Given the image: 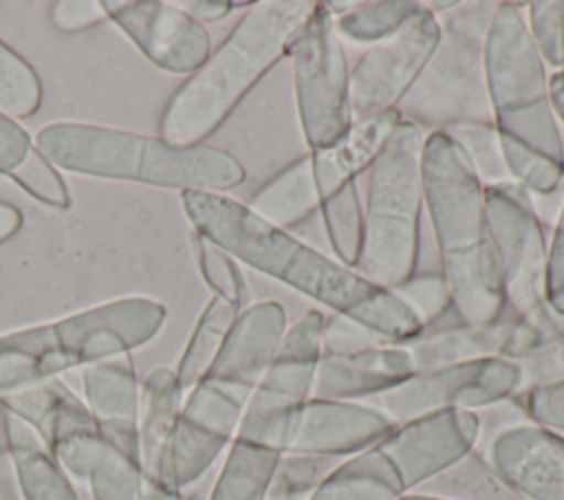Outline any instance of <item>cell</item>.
<instances>
[{
  "label": "cell",
  "instance_id": "obj_1",
  "mask_svg": "<svg viewBox=\"0 0 564 500\" xmlns=\"http://www.w3.org/2000/svg\"><path fill=\"white\" fill-rule=\"evenodd\" d=\"M181 205L194 233L284 286L348 317L390 344H405L421 330V319L403 297L366 280L295 233L273 227L227 194L183 192Z\"/></svg>",
  "mask_w": 564,
  "mask_h": 500
},
{
  "label": "cell",
  "instance_id": "obj_2",
  "mask_svg": "<svg viewBox=\"0 0 564 500\" xmlns=\"http://www.w3.org/2000/svg\"><path fill=\"white\" fill-rule=\"evenodd\" d=\"M520 2H498L485 37V81L509 178L535 200L564 189V137L549 97V73Z\"/></svg>",
  "mask_w": 564,
  "mask_h": 500
},
{
  "label": "cell",
  "instance_id": "obj_3",
  "mask_svg": "<svg viewBox=\"0 0 564 500\" xmlns=\"http://www.w3.org/2000/svg\"><path fill=\"white\" fill-rule=\"evenodd\" d=\"M421 174L438 271L454 308L476 326L498 322L509 306L491 244L485 185L443 132L425 134Z\"/></svg>",
  "mask_w": 564,
  "mask_h": 500
},
{
  "label": "cell",
  "instance_id": "obj_4",
  "mask_svg": "<svg viewBox=\"0 0 564 500\" xmlns=\"http://www.w3.org/2000/svg\"><path fill=\"white\" fill-rule=\"evenodd\" d=\"M313 7L308 0H264L245 9L207 62L170 97L159 119V137L174 145L205 143L289 55Z\"/></svg>",
  "mask_w": 564,
  "mask_h": 500
},
{
  "label": "cell",
  "instance_id": "obj_5",
  "mask_svg": "<svg viewBox=\"0 0 564 500\" xmlns=\"http://www.w3.org/2000/svg\"><path fill=\"white\" fill-rule=\"evenodd\" d=\"M35 148L57 170L178 189L181 194H225L247 178L245 165L223 148L174 145L161 137L95 123H46L35 134Z\"/></svg>",
  "mask_w": 564,
  "mask_h": 500
},
{
  "label": "cell",
  "instance_id": "obj_6",
  "mask_svg": "<svg viewBox=\"0 0 564 500\" xmlns=\"http://www.w3.org/2000/svg\"><path fill=\"white\" fill-rule=\"evenodd\" d=\"M167 319L154 297L130 295L0 335V394L90 363L126 357L152 341Z\"/></svg>",
  "mask_w": 564,
  "mask_h": 500
},
{
  "label": "cell",
  "instance_id": "obj_7",
  "mask_svg": "<svg viewBox=\"0 0 564 500\" xmlns=\"http://www.w3.org/2000/svg\"><path fill=\"white\" fill-rule=\"evenodd\" d=\"M425 134L399 121L383 152L368 170L364 198V249L357 271L397 291L419 271L423 174L421 152Z\"/></svg>",
  "mask_w": 564,
  "mask_h": 500
},
{
  "label": "cell",
  "instance_id": "obj_8",
  "mask_svg": "<svg viewBox=\"0 0 564 500\" xmlns=\"http://www.w3.org/2000/svg\"><path fill=\"white\" fill-rule=\"evenodd\" d=\"M498 2H458L438 15L441 40L399 117L423 134L467 121H494L485 81V37Z\"/></svg>",
  "mask_w": 564,
  "mask_h": 500
},
{
  "label": "cell",
  "instance_id": "obj_9",
  "mask_svg": "<svg viewBox=\"0 0 564 500\" xmlns=\"http://www.w3.org/2000/svg\"><path fill=\"white\" fill-rule=\"evenodd\" d=\"M289 59L304 143L308 152L326 150L355 123L352 66L326 2H315L313 13L291 44Z\"/></svg>",
  "mask_w": 564,
  "mask_h": 500
},
{
  "label": "cell",
  "instance_id": "obj_10",
  "mask_svg": "<svg viewBox=\"0 0 564 500\" xmlns=\"http://www.w3.org/2000/svg\"><path fill=\"white\" fill-rule=\"evenodd\" d=\"M522 390V370L505 357H485L414 372L392 390L366 401L394 425L445 410L480 412L513 399Z\"/></svg>",
  "mask_w": 564,
  "mask_h": 500
},
{
  "label": "cell",
  "instance_id": "obj_11",
  "mask_svg": "<svg viewBox=\"0 0 564 500\" xmlns=\"http://www.w3.org/2000/svg\"><path fill=\"white\" fill-rule=\"evenodd\" d=\"M324 313L306 311L284 333L282 346L251 390L236 436L282 452L284 430L295 407L313 396L317 363L324 355Z\"/></svg>",
  "mask_w": 564,
  "mask_h": 500
},
{
  "label": "cell",
  "instance_id": "obj_12",
  "mask_svg": "<svg viewBox=\"0 0 564 500\" xmlns=\"http://www.w3.org/2000/svg\"><path fill=\"white\" fill-rule=\"evenodd\" d=\"M491 244L496 251L507 306L524 317L544 302L546 233L527 189L507 181L485 187Z\"/></svg>",
  "mask_w": 564,
  "mask_h": 500
},
{
  "label": "cell",
  "instance_id": "obj_13",
  "mask_svg": "<svg viewBox=\"0 0 564 500\" xmlns=\"http://www.w3.org/2000/svg\"><path fill=\"white\" fill-rule=\"evenodd\" d=\"M249 394L203 379L183 399L154 482L183 491L196 482L236 438Z\"/></svg>",
  "mask_w": 564,
  "mask_h": 500
},
{
  "label": "cell",
  "instance_id": "obj_14",
  "mask_svg": "<svg viewBox=\"0 0 564 500\" xmlns=\"http://www.w3.org/2000/svg\"><path fill=\"white\" fill-rule=\"evenodd\" d=\"M438 40V18L423 9L397 35L368 46L350 68L355 119L397 110L434 55Z\"/></svg>",
  "mask_w": 564,
  "mask_h": 500
},
{
  "label": "cell",
  "instance_id": "obj_15",
  "mask_svg": "<svg viewBox=\"0 0 564 500\" xmlns=\"http://www.w3.org/2000/svg\"><path fill=\"white\" fill-rule=\"evenodd\" d=\"M478 438V412L445 410L394 425L375 447L390 463L408 493L463 463L476 452Z\"/></svg>",
  "mask_w": 564,
  "mask_h": 500
},
{
  "label": "cell",
  "instance_id": "obj_16",
  "mask_svg": "<svg viewBox=\"0 0 564 500\" xmlns=\"http://www.w3.org/2000/svg\"><path fill=\"white\" fill-rule=\"evenodd\" d=\"M106 18L112 20L132 44L161 70L194 75L212 53L205 24L196 22L174 2L159 0H104Z\"/></svg>",
  "mask_w": 564,
  "mask_h": 500
},
{
  "label": "cell",
  "instance_id": "obj_17",
  "mask_svg": "<svg viewBox=\"0 0 564 500\" xmlns=\"http://www.w3.org/2000/svg\"><path fill=\"white\" fill-rule=\"evenodd\" d=\"M394 423L366 401L311 396L293 410L282 441V454L348 458L375 447Z\"/></svg>",
  "mask_w": 564,
  "mask_h": 500
},
{
  "label": "cell",
  "instance_id": "obj_18",
  "mask_svg": "<svg viewBox=\"0 0 564 500\" xmlns=\"http://www.w3.org/2000/svg\"><path fill=\"white\" fill-rule=\"evenodd\" d=\"M480 456L520 500H564V434L518 421L496 432Z\"/></svg>",
  "mask_w": 564,
  "mask_h": 500
},
{
  "label": "cell",
  "instance_id": "obj_19",
  "mask_svg": "<svg viewBox=\"0 0 564 500\" xmlns=\"http://www.w3.org/2000/svg\"><path fill=\"white\" fill-rule=\"evenodd\" d=\"M286 328V311L280 302L260 300L247 304L234 319L205 379L251 394L273 363Z\"/></svg>",
  "mask_w": 564,
  "mask_h": 500
},
{
  "label": "cell",
  "instance_id": "obj_20",
  "mask_svg": "<svg viewBox=\"0 0 564 500\" xmlns=\"http://www.w3.org/2000/svg\"><path fill=\"white\" fill-rule=\"evenodd\" d=\"M82 390L95 421V432L139 460L137 419L141 383L128 355L82 368Z\"/></svg>",
  "mask_w": 564,
  "mask_h": 500
},
{
  "label": "cell",
  "instance_id": "obj_21",
  "mask_svg": "<svg viewBox=\"0 0 564 500\" xmlns=\"http://www.w3.org/2000/svg\"><path fill=\"white\" fill-rule=\"evenodd\" d=\"M416 372L403 344H386L346 355H322L313 396L339 401H370Z\"/></svg>",
  "mask_w": 564,
  "mask_h": 500
},
{
  "label": "cell",
  "instance_id": "obj_22",
  "mask_svg": "<svg viewBox=\"0 0 564 500\" xmlns=\"http://www.w3.org/2000/svg\"><path fill=\"white\" fill-rule=\"evenodd\" d=\"M516 319L518 315L509 308L498 322L476 326L465 322L454 304H449L436 317L427 319L419 335L403 346L408 348L416 372L485 357H500Z\"/></svg>",
  "mask_w": 564,
  "mask_h": 500
},
{
  "label": "cell",
  "instance_id": "obj_23",
  "mask_svg": "<svg viewBox=\"0 0 564 500\" xmlns=\"http://www.w3.org/2000/svg\"><path fill=\"white\" fill-rule=\"evenodd\" d=\"M51 456L79 482L90 500H139L143 471L137 458L104 441L97 432H82L59 441Z\"/></svg>",
  "mask_w": 564,
  "mask_h": 500
},
{
  "label": "cell",
  "instance_id": "obj_24",
  "mask_svg": "<svg viewBox=\"0 0 564 500\" xmlns=\"http://www.w3.org/2000/svg\"><path fill=\"white\" fill-rule=\"evenodd\" d=\"M399 121L401 117L397 110L355 119L350 130L337 143L319 152H308L319 198L324 200L344 185L359 181V176L368 172L383 152Z\"/></svg>",
  "mask_w": 564,
  "mask_h": 500
},
{
  "label": "cell",
  "instance_id": "obj_25",
  "mask_svg": "<svg viewBox=\"0 0 564 500\" xmlns=\"http://www.w3.org/2000/svg\"><path fill=\"white\" fill-rule=\"evenodd\" d=\"M0 405L4 412L31 425L48 452L73 434L95 432V421L86 403L57 377L0 394Z\"/></svg>",
  "mask_w": 564,
  "mask_h": 500
},
{
  "label": "cell",
  "instance_id": "obj_26",
  "mask_svg": "<svg viewBox=\"0 0 564 500\" xmlns=\"http://www.w3.org/2000/svg\"><path fill=\"white\" fill-rule=\"evenodd\" d=\"M7 458L20 500H82L68 474L55 463L37 432L2 410Z\"/></svg>",
  "mask_w": 564,
  "mask_h": 500
},
{
  "label": "cell",
  "instance_id": "obj_27",
  "mask_svg": "<svg viewBox=\"0 0 564 500\" xmlns=\"http://www.w3.org/2000/svg\"><path fill=\"white\" fill-rule=\"evenodd\" d=\"M319 205L322 198L308 152L264 181L247 203V207L260 218L291 233L300 225L319 216Z\"/></svg>",
  "mask_w": 564,
  "mask_h": 500
},
{
  "label": "cell",
  "instance_id": "obj_28",
  "mask_svg": "<svg viewBox=\"0 0 564 500\" xmlns=\"http://www.w3.org/2000/svg\"><path fill=\"white\" fill-rule=\"evenodd\" d=\"M185 392L172 368H154L141 383L139 396V465L145 478H154L163 449L183 407Z\"/></svg>",
  "mask_w": 564,
  "mask_h": 500
},
{
  "label": "cell",
  "instance_id": "obj_29",
  "mask_svg": "<svg viewBox=\"0 0 564 500\" xmlns=\"http://www.w3.org/2000/svg\"><path fill=\"white\" fill-rule=\"evenodd\" d=\"M399 476L377 447L341 458L315 487L311 500H397Z\"/></svg>",
  "mask_w": 564,
  "mask_h": 500
},
{
  "label": "cell",
  "instance_id": "obj_30",
  "mask_svg": "<svg viewBox=\"0 0 564 500\" xmlns=\"http://www.w3.org/2000/svg\"><path fill=\"white\" fill-rule=\"evenodd\" d=\"M282 452L247 438H234L209 500H264Z\"/></svg>",
  "mask_w": 564,
  "mask_h": 500
},
{
  "label": "cell",
  "instance_id": "obj_31",
  "mask_svg": "<svg viewBox=\"0 0 564 500\" xmlns=\"http://www.w3.org/2000/svg\"><path fill=\"white\" fill-rule=\"evenodd\" d=\"M238 313H240V308H236L234 304H229L216 295H212V300L200 311V315L189 333V339L183 348L178 366L174 370L185 394L196 383H200L205 379V374L209 372Z\"/></svg>",
  "mask_w": 564,
  "mask_h": 500
},
{
  "label": "cell",
  "instance_id": "obj_32",
  "mask_svg": "<svg viewBox=\"0 0 564 500\" xmlns=\"http://www.w3.org/2000/svg\"><path fill=\"white\" fill-rule=\"evenodd\" d=\"M421 11L423 4L416 0L348 2L346 9L333 18V22L341 40L372 46L397 35Z\"/></svg>",
  "mask_w": 564,
  "mask_h": 500
},
{
  "label": "cell",
  "instance_id": "obj_33",
  "mask_svg": "<svg viewBox=\"0 0 564 500\" xmlns=\"http://www.w3.org/2000/svg\"><path fill=\"white\" fill-rule=\"evenodd\" d=\"M319 218L333 258L357 271L364 249V198L359 194V181H352L324 198Z\"/></svg>",
  "mask_w": 564,
  "mask_h": 500
},
{
  "label": "cell",
  "instance_id": "obj_34",
  "mask_svg": "<svg viewBox=\"0 0 564 500\" xmlns=\"http://www.w3.org/2000/svg\"><path fill=\"white\" fill-rule=\"evenodd\" d=\"M443 134L449 137L452 143L460 150L485 187L511 181L494 121L456 123L445 128Z\"/></svg>",
  "mask_w": 564,
  "mask_h": 500
},
{
  "label": "cell",
  "instance_id": "obj_35",
  "mask_svg": "<svg viewBox=\"0 0 564 500\" xmlns=\"http://www.w3.org/2000/svg\"><path fill=\"white\" fill-rule=\"evenodd\" d=\"M42 104V81L35 68L0 40V112L26 119Z\"/></svg>",
  "mask_w": 564,
  "mask_h": 500
},
{
  "label": "cell",
  "instance_id": "obj_36",
  "mask_svg": "<svg viewBox=\"0 0 564 500\" xmlns=\"http://www.w3.org/2000/svg\"><path fill=\"white\" fill-rule=\"evenodd\" d=\"M192 247L200 278L209 291L242 311L249 304V286L238 262L198 233L192 236Z\"/></svg>",
  "mask_w": 564,
  "mask_h": 500
},
{
  "label": "cell",
  "instance_id": "obj_37",
  "mask_svg": "<svg viewBox=\"0 0 564 500\" xmlns=\"http://www.w3.org/2000/svg\"><path fill=\"white\" fill-rule=\"evenodd\" d=\"M337 463L324 456L282 454L264 500H311L315 487Z\"/></svg>",
  "mask_w": 564,
  "mask_h": 500
},
{
  "label": "cell",
  "instance_id": "obj_38",
  "mask_svg": "<svg viewBox=\"0 0 564 500\" xmlns=\"http://www.w3.org/2000/svg\"><path fill=\"white\" fill-rule=\"evenodd\" d=\"M522 15L544 64L564 70V0L527 2Z\"/></svg>",
  "mask_w": 564,
  "mask_h": 500
},
{
  "label": "cell",
  "instance_id": "obj_39",
  "mask_svg": "<svg viewBox=\"0 0 564 500\" xmlns=\"http://www.w3.org/2000/svg\"><path fill=\"white\" fill-rule=\"evenodd\" d=\"M22 192L53 209H68L73 198L57 167L35 148L9 176Z\"/></svg>",
  "mask_w": 564,
  "mask_h": 500
},
{
  "label": "cell",
  "instance_id": "obj_40",
  "mask_svg": "<svg viewBox=\"0 0 564 500\" xmlns=\"http://www.w3.org/2000/svg\"><path fill=\"white\" fill-rule=\"evenodd\" d=\"M397 293L403 297V302L416 313L421 324L436 317L441 311H445L452 300L449 291L445 286V280L441 271H416L408 282H403Z\"/></svg>",
  "mask_w": 564,
  "mask_h": 500
},
{
  "label": "cell",
  "instance_id": "obj_41",
  "mask_svg": "<svg viewBox=\"0 0 564 500\" xmlns=\"http://www.w3.org/2000/svg\"><path fill=\"white\" fill-rule=\"evenodd\" d=\"M390 341L381 339L379 335L370 333L368 328L359 326L357 322L330 313L328 317L324 315V335H322V348L324 355H346V352H357L366 348H377L386 346Z\"/></svg>",
  "mask_w": 564,
  "mask_h": 500
},
{
  "label": "cell",
  "instance_id": "obj_42",
  "mask_svg": "<svg viewBox=\"0 0 564 500\" xmlns=\"http://www.w3.org/2000/svg\"><path fill=\"white\" fill-rule=\"evenodd\" d=\"M522 410L529 421L564 434V379L522 390Z\"/></svg>",
  "mask_w": 564,
  "mask_h": 500
},
{
  "label": "cell",
  "instance_id": "obj_43",
  "mask_svg": "<svg viewBox=\"0 0 564 500\" xmlns=\"http://www.w3.org/2000/svg\"><path fill=\"white\" fill-rule=\"evenodd\" d=\"M544 302L557 315H564V194L555 214L553 231L546 242L544 262Z\"/></svg>",
  "mask_w": 564,
  "mask_h": 500
},
{
  "label": "cell",
  "instance_id": "obj_44",
  "mask_svg": "<svg viewBox=\"0 0 564 500\" xmlns=\"http://www.w3.org/2000/svg\"><path fill=\"white\" fill-rule=\"evenodd\" d=\"M522 370V390L564 379V337L516 361ZM520 390V392H522Z\"/></svg>",
  "mask_w": 564,
  "mask_h": 500
},
{
  "label": "cell",
  "instance_id": "obj_45",
  "mask_svg": "<svg viewBox=\"0 0 564 500\" xmlns=\"http://www.w3.org/2000/svg\"><path fill=\"white\" fill-rule=\"evenodd\" d=\"M51 20L59 31L75 33L90 29L108 18L101 2L97 0H59L51 7Z\"/></svg>",
  "mask_w": 564,
  "mask_h": 500
},
{
  "label": "cell",
  "instance_id": "obj_46",
  "mask_svg": "<svg viewBox=\"0 0 564 500\" xmlns=\"http://www.w3.org/2000/svg\"><path fill=\"white\" fill-rule=\"evenodd\" d=\"M33 150L29 132L15 119L0 112V174L11 176Z\"/></svg>",
  "mask_w": 564,
  "mask_h": 500
},
{
  "label": "cell",
  "instance_id": "obj_47",
  "mask_svg": "<svg viewBox=\"0 0 564 500\" xmlns=\"http://www.w3.org/2000/svg\"><path fill=\"white\" fill-rule=\"evenodd\" d=\"M178 9H183L187 15H192L196 22H216L227 18L229 13L238 9H249L253 2H229V0H185V2H174Z\"/></svg>",
  "mask_w": 564,
  "mask_h": 500
},
{
  "label": "cell",
  "instance_id": "obj_48",
  "mask_svg": "<svg viewBox=\"0 0 564 500\" xmlns=\"http://www.w3.org/2000/svg\"><path fill=\"white\" fill-rule=\"evenodd\" d=\"M22 227V214L11 203L0 200V244L9 240Z\"/></svg>",
  "mask_w": 564,
  "mask_h": 500
},
{
  "label": "cell",
  "instance_id": "obj_49",
  "mask_svg": "<svg viewBox=\"0 0 564 500\" xmlns=\"http://www.w3.org/2000/svg\"><path fill=\"white\" fill-rule=\"evenodd\" d=\"M549 97L557 123L564 126V70H553L549 75Z\"/></svg>",
  "mask_w": 564,
  "mask_h": 500
},
{
  "label": "cell",
  "instance_id": "obj_50",
  "mask_svg": "<svg viewBox=\"0 0 564 500\" xmlns=\"http://www.w3.org/2000/svg\"><path fill=\"white\" fill-rule=\"evenodd\" d=\"M139 500H185V498H183L181 491H172V489L154 482L152 478L143 476Z\"/></svg>",
  "mask_w": 564,
  "mask_h": 500
},
{
  "label": "cell",
  "instance_id": "obj_51",
  "mask_svg": "<svg viewBox=\"0 0 564 500\" xmlns=\"http://www.w3.org/2000/svg\"><path fill=\"white\" fill-rule=\"evenodd\" d=\"M397 500H452V498H443V496H434V493H423V491H408V493H401Z\"/></svg>",
  "mask_w": 564,
  "mask_h": 500
},
{
  "label": "cell",
  "instance_id": "obj_52",
  "mask_svg": "<svg viewBox=\"0 0 564 500\" xmlns=\"http://www.w3.org/2000/svg\"><path fill=\"white\" fill-rule=\"evenodd\" d=\"M0 500H18V496H15L13 489L4 482L2 476H0Z\"/></svg>",
  "mask_w": 564,
  "mask_h": 500
}]
</instances>
